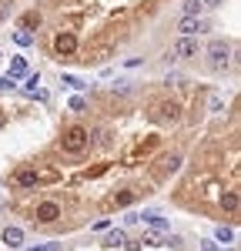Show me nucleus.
Wrapping results in <instances>:
<instances>
[{"label": "nucleus", "mask_w": 241, "mask_h": 251, "mask_svg": "<svg viewBox=\"0 0 241 251\" xmlns=\"http://www.w3.org/2000/svg\"><path fill=\"white\" fill-rule=\"evenodd\" d=\"M17 184H20V188H34V184H37V171H20L17 174Z\"/></svg>", "instance_id": "nucleus-9"}, {"label": "nucleus", "mask_w": 241, "mask_h": 251, "mask_svg": "<svg viewBox=\"0 0 241 251\" xmlns=\"http://www.w3.org/2000/svg\"><path fill=\"white\" fill-rule=\"evenodd\" d=\"M64 84H67V87H74V91H84V87H87V84H84L80 77H74V74H64Z\"/></svg>", "instance_id": "nucleus-16"}, {"label": "nucleus", "mask_w": 241, "mask_h": 251, "mask_svg": "<svg viewBox=\"0 0 241 251\" xmlns=\"http://www.w3.org/2000/svg\"><path fill=\"white\" fill-rule=\"evenodd\" d=\"M60 144H64L67 154H80V151L87 148V131H84V127H67L64 137H60Z\"/></svg>", "instance_id": "nucleus-1"}, {"label": "nucleus", "mask_w": 241, "mask_h": 251, "mask_svg": "<svg viewBox=\"0 0 241 251\" xmlns=\"http://www.w3.org/2000/svg\"><path fill=\"white\" fill-rule=\"evenodd\" d=\"M71 111H87V104H84L80 97H74V100H71Z\"/></svg>", "instance_id": "nucleus-19"}, {"label": "nucleus", "mask_w": 241, "mask_h": 251, "mask_svg": "<svg viewBox=\"0 0 241 251\" xmlns=\"http://www.w3.org/2000/svg\"><path fill=\"white\" fill-rule=\"evenodd\" d=\"M204 7H224V0H201Z\"/></svg>", "instance_id": "nucleus-20"}, {"label": "nucleus", "mask_w": 241, "mask_h": 251, "mask_svg": "<svg viewBox=\"0 0 241 251\" xmlns=\"http://www.w3.org/2000/svg\"><path fill=\"white\" fill-rule=\"evenodd\" d=\"M198 54H201V47L194 37H181L174 44V57H181V60H191V57H198Z\"/></svg>", "instance_id": "nucleus-4"}, {"label": "nucleus", "mask_w": 241, "mask_h": 251, "mask_svg": "<svg viewBox=\"0 0 241 251\" xmlns=\"http://www.w3.org/2000/svg\"><path fill=\"white\" fill-rule=\"evenodd\" d=\"M201 10H204L201 0H184V17H198Z\"/></svg>", "instance_id": "nucleus-12"}, {"label": "nucleus", "mask_w": 241, "mask_h": 251, "mask_svg": "<svg viewBox=\"0 0 241 251\" xmlns=\"http://www.w3.org/2000/svg\"><path fill=\"white\" fill-rule=\"evenodd\" d=\"M141 221H147V225H151V228H158V231H164V228H168V221H164V218H161V214H141Z\"/></svg>", "instance_id": "nucleus-8"}, {"label": "nucleus", "mask_w": 241, "mask_h": 251, "mask_svg": "<svg viewBox=\"0 0 241 251\" xmlns=\"http://www.w3.org/2000/svg\"><path fill=\"white\" fill-rule=\"evenodd\" d=\"M221 204H224V211H238V194L228 191L224 198H221Z\"/></svg>", "instance_id": "nucleus-14"}, {"label": "nucleus", "mask_w": 241, "mask_h": 251, "mask_svg": "<svg viewBox=\"0 0 241 251\" xmlns=\"http://www.w3.org/2000/svg\"><path fill=\"white\" fill-rule=\"evenodd\" d=\"M20 27H24V30H30V27H40V14H37V10L24 14V17H20Z\"/></svg>", "instance_id": "nucleus-11"}, {"label": "nucleus", "mask_w": 241, "mask_h": 251, "mask_svg": "<svg viewBox=\"0 0 241 251\" xmlns=\"http://www.w3.org/2000/svg\"><path fill=\"white\" fill-rule=\"evenodd\" d=\"M215 238H218V241H224V245H228V241H235V231H231V228H224V225H221L218 231H215Z\"/></svg>", "instance_id": "nucleus-17"}, {"label": "nucleus", "mask_w": 241, "mask_h": 251, "mask_svg": "<svg viewBox=\"0 0 241 251\" xmlns=\"http://www.w3.org/2000/svg\"><path fill=\"white\" fill-rule=\"evenodd\" d=\"M14 87H17V77H10V74L0 77V91H14Z\"/></svg>", "instance_id": "nucleus-18"}, {"label": "nucleus", "mask_w": 241, "mask_h": 251, "mask_svg": "<svg viewBox=\"0 0 241 251\" xmlns=\"http://www.w3.org/2000/svg\"><path fill=\"white\" fill-rule=\"evenodd\" d=\"M57 218H60V204H57V201H44V204H37V221L54 225Z\"/></svg>", "instance_id": "nucleus-5"}, {"label": "nucleus", "mask_w": 241, "mask_h": 251, "mask_svg": "<svg viewBox=\"0 0 241 251\" xmlns=\"http://www.w3.org/2000/svg\"><path fill=\"white\" fill-rule=\"evenodd\" d=\"M30 251H50V245H37V248H30Z\"/></svg>", "instance_id": "nucleus-21"}, {"label": "nucleus", "mask_w": 241, "mask_h": 251, "mask_svg": "<svg viewBox=\"0 0 241 251\" xmlns=\"http://www.w3.org/2000/svg\"><path fill=\"white\" fill-rule=\"evenodd\" d=\"M3 245H10V248L24 245V231L20 228H3Z\"/></svg>", "instance_id": "nucleus-7"}, {"label": "nucleus", "mask_w": 241, "mask_h": 251, "mask_svg": "<svg viewBox=\"0 0 241 251\" xmlns=\"http://www.w3.org/2000/svg\"><path fill=\"white\" fill-rule=\"evenodd\" d=\"M10 77H27V60L24 57H14V64H10Z\"/></svg>", "instance_id": "nucleus-10"}, {"label": "nucleus", "mask_w": 241, "mask_h": 251, "mask_svg": "<svg viewBox=\"0 0 241 251\" xmlns=\"http://www.w3.org/2000/svg\"><path fill=\"white\" fill-rule=\"evenodd\" d=\"M104 245H107V248H120V245H124V231H120V228H118V231H111L107 238H104Z\"/></svg>", "instance_id": "nucleus-13"}, {"label": "nucleus", "mask_w": 241, "mask_h": 251, "mask_svg": "<svg viewBox=\"0 0 241 251\" xmlns=\"http://www.w3.org/2000/svg\"><path fill=\"white\" fill-rule=\"evenodd\" d=\"M178 30H181V37H194V34H201V30H208V20H201V17H181L178 20Z\"/></svg>", "instance_id": "nucleus-3"}, {"label": "nucleus", "mask_w": 241, "mask_h": 251, "mask_svg": "<svg viewBox=\"0 0 241 251\" xmlns=\"http://www.w3.org/2000/svg\"><path fill=\"white\" fill-rule=\"evenodd\" d=\"M208 57H211V67H215V71H224V67H228V57H231L228 40H211V44H208Z\"/></svg>", "instance_id": "nucleus-2"}, {"label": "nucleus", "mask_w": 241, "mask_h": 251, "mask_svg": "<svg viewBox=\"0 0 241 251\" xmlns=\"http://www.w3.org/2000/svg\"><path fill=\"white\" fill-rule=\"evenodd\" d=\"M54 50H57L60 57H64V54H74V50H77V37H74V34H57V37H54Z\"/></svg>", "instance_id": "nucleus-6"}, {"label": "nucleus", "mask_w": 241, "mask_h": 251, "mask_svg": "<svg viewBox=\"0 0 241 251\" xmlns=\"http://www.w3.org/2000/svg\"><path fill=\"white\" fill-rule=\"evenodd\" d=\"M14 40H17L20 47H30V44H34V34H30V30H24V27H20L17 34H14Z\"/></svg>", "instance_id": "nucleus-15"}]
</instances>
